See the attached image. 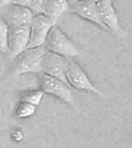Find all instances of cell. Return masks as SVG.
<instances>
[{"instance_id": "cell-1", "label": "cell", "mask_w": 132, "mask_h": 148, "mask_svg": "<svg viewBox=\"0 0 132 148\" xmlns=\"http://www.w3.org/2000/svg\"><path fill=\"white\" fill-rule=\"evenodd\" d=\"M46 51L47 50L44 46H39L27 48L22 53H20L12 59L15 61L12 67L14 76H20L29 73L38 74L42 72V62Z\"/></svg>"}, {"instance_id": "cell-2", "label": "cell", "mask_w": 132, "mask_h": 148, "mask_svg": "<svg viewBox=\"0 0 132 148\" xmlns=\"http://www.w3.org/2000/svg\"><path fill=\"white\" fill-rule=\"evenodd\" d=\"M47 51L57 53L62 56L73 58L80 55V50L67 35L56 25L51 28L44 44Z\"/></svg>"}, {"instance_id": "cell-3", "label": "cell", "mask_w": 132, "mask_h": 148, "mask_svg": "<svg viewBox=\"0 0 132 148\" xmlns=\"http://www.w3.org/2000/svg\"><path fill=\"white\" fill-rule=\"evenodd\" d=\"M37 75H38L39 89H42L44 93L56 96L72 108L76 107L73 94L71 91L70 86L67 83L42 72L38 73Z\"/></svg>"}, {"instance_id": "cell-4", "label": "cell", "mask_w": 132, "mask_h": 148, "mask_svg": "<svg viewBox=\"0 0 132 148\" xmlns=\"http://www.w3.org/2000/svg\"><path fill=\"white\" fill-rule=\"evenodd\" d=\"M56 24L57 21H55L54 19H52L42 12L34 14L29 25L28 48L44 46L49 31Z\"/></svg>"}, {"instance_id": "cell-5", "label": "cell", "mask_w": 132, "mask_h": 148, "mask_svg": "<svg viewBox=\"0 0 132 148\" xmlns=\"http://www.w3.org/2000/svg\"><path fill=\"white\" fill-rule=\"evenodd\" d=\"M34 12L31 8L10 3L0 8V16L6 22L8 28L17 26H29Z\"/></svg>"}, {"instance_id": "cell-6", "label": "cell", "mask_w": 132, "mask_h": 148, "mask_svg": "<svg viewBox=\"0 0 132 148\" xmlns=\"http://www.w3.org/2000/svg\"><path fill=\"white\" fill-rule=\"evenodd\" d=\"M66 81L69 86L73 87L78 90H84L87 92L102 95L99 90L92 84V82L89 80L88 76L85 74L82 67L72 60V58H69L68 66L66 69Z\"/></svg>"}, {"instance_id": "cell-7", "label": "cell", "mask_w": 132, "mask_h": 148, "mask_svg": "<svg viewBox=\"0 0 132 148\" xmlns=\"http://www.w3.org/2000/svg\"><path fill=\"white\" fill-rule=\"evenodd\" d=\"M68 57L62 56V55L50 52V51H46L42 62V72L67 83L65 74L66 69L68 66Z\"/></svg>"}, {"instance_id": "cell-8", "label": "cell", "mask_w": 132, "mask_h": 148, "mask_svg": "<svg viewBox=\"0 0 132 148\" xmlns=\"http://www.w3.org/2000/svg\"><path fill=\"white\" fill-rule=\"evenodd\" d=\"M29 44V26H17L8 28L7 54L10 59L22 53Z\"/></svg>"}, {"instance_id": "cell-9", "label": "cell", "mask_w": 132, "mask_h": 148, "mask_svg": "<svg viewBox=\"0 0 132 148\" xmlns=\"http://www.w3.org/2000/svg\"><path fill=\"white\" fill-rule=\"evenodd\" d=\"M68 12L94 23L102 29L108 30L105 25L103 24L102 20H101L97 5H96L95 2H92L90 0H78V1H76V2L69 4Z\"/></svg>"}, {"instance_id": "cell-10", "label": "cell", "mask_w": 132, "mask_h": 148, "mask_svg": "<svg viewBox=\"0 0 132 148\" xmlns=\"http://www.w3.org/2000/svg\"><path fill=\"white\" fill-rule=\"evenodd\" d=\"M95 3L97 5L101 20H102L103 24L105 25L106 29L115 32V33L120 32L121 27L119 24V20H118L117 12L114 8L113 0H101V1H98Z\"/></svg>"}, {"instance_id": "cell-11", "label": "cell", "mask_w": 132, "mask_h": 148, "mask_svg": "<svg viewBox=\"0 0 132 148\" xmlns=\"http://www.w3.org/2000/svg\"><path fill=\"white\" fill-rule=\"evenodd\" d=\"M69 3L67 0H44L42 12L58 22L64 12H68Z\"/></svg>"}, {"instance_id": "cell-12", "label": "cell", "mask_w": 132, "mask_h": 148, "mask_svg": "<svg viewBox=\"0 0 132 148\" xmlns=\"http://www.w3.org/2000/svg\"><path fill=\"white\" fill-rule=\"evenodd\" d=\"M37 106L32 105L27 101H19L15 110V115L17 118L24 119L32 116L36 111Z\"/></svg>"}, {"instance_id": "cell-13", "label": "cell", "mask_w": 132, "mask_h": 148, "mask_svg": "<svg viewBox=\"0 0 132 148\" xmlns=\"http://www.w3.org/2000/svg\"><path fill=\"white\" fill-rule=\"evenodd\" d=\"M44 91L42 89H36V90H26L20 93V101H27L32 105L38 106L44 96Z\"/></svg>"}, {"instance_id": "cell-14", "label": "cell", "mask_w": 132, "mask_h": 148, "mask_svg": "<svg viewBox=\"0 0 132 148\" xmlns=\"http://www.w3.org/2000/svg\"><path fill=\"white\" fill-rule=\"evenodd\" d=\"M8 26L3 18L0 16V52L7 54Z\"/></svg>"}, {"instance_id": "cell-15", "label": "cell", "mask_w": 132, "mask_h": 148, "mask_svg": "<svg viewBox=\"0 0 132 148\" xmlns=\"http://www.w3.org/2000/svg\"><path fill=\"white\" fill-rule=\"evenodd\" d=\"M12 3L18 5H22V6H26L32 10L33 6V0H12Z\"/></svg>"}, {"instance_id": "cell-16", "label": "cell", "mask_w": 132, "mask_h": 148, "mask_svg": "<svg viewBox=\"0 0 132 148\" xmlns=\"http://www.w3.org/2000/svg\"><path fill=\"white\" fill-rule=\"evenodd\" d=\"M44 0H33V6H32V12L34 14L42 12V5Z\"/></svg>"}, {"instance_id": "cell-17", "label": "cell", "mask_w": 132, "mask_h": 148, "mask_svg": "<svg viewBox=\"0 0 132 148\" xmlns=\"http://www.w3.org/2000/svg\"><path fill=\"white\" fill-rule=\"evenodd\" d=\"M10 3H12V0H0V8H4V6L10 4Z\"/></svg>"}, {"instance_id": "cell-18", "label": "cell", "mask_w": 132, "mask_h": 148, "mask_svg": "<svg viewBox=\"0 0 132 148\" xmlns=\"http://www.w3.org/2000/svg\"><path fill=\"white\" fill-rule=\"evenodd\" d=\"M67 1H68V3H69V4H71V3L76 2V1H78V0H67Z\"/></svg>"}, {"instance_id": "cell-19", "label": "cell", "mask_w": 132, "mask_h": 148, "mask_svg": "<svg viewBox=\"0 0 132 148\" xmlns=\"http://www.w3.org/2000/svg\"><path fill=\"white\" fill-rule=\"evenodd\" d=\"M92 2H98V1H101V0H90Z\"/></svg>"}]
</instances>
